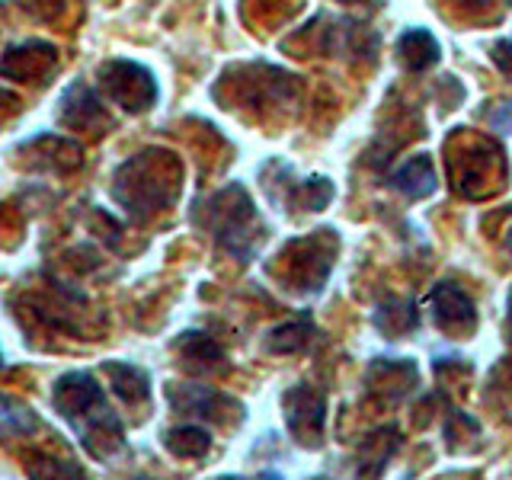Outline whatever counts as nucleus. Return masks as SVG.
Returning <instances> with one entry per match:
<instances>
[{"label":"nucleus","mask_w":512,"mask_h":480,"mask_svg":"<svg viewBox=\"0 0 512 480\" xmlns=\"http://www.w3.org/2000/svg\"><path fill=\"white\" fill-rule=\"evenodd\" d=\"M52 407L80 436L93 458H109L122 448V423L109 410L100 381L90 372H68L52 384Z\"/></svg>","instance_id":"obj_1"},{"label":"nucleus","mask_w":512,"mask_h":480,"mask_svg":"<svg viewBox=\"0 0 512 480\" xmlns=\"http://www.w3.org/2000/svg\"><path fill=\"white\" fill-rule=\"evenodd\" d=\"M100 84L112 100L128 112H144L157 103V80L138 61H128V58L106 61L100 68Z\"/></svg>","instance_id":"obj_2"},{"label":"nucleus","mask_w":512,"mask_h":480,"mask_svg":"<svg viewBox=\"0 0 512 480\" xmlns=\"http://www.w3.org/2000/svg\"><path fill=\"white\" fill-rule=\"evenodd\" d=\"M282 410H285V426L295 436L298 445H320L324 439V423H327V400L314 384H295L282 394Z\"/></svg>","instance_id":"obj_3"},{"label":"nucleus","mask_w":512,"mask_h":480,"mask_svg":"<svg viewBox=\"0 0 512 480\" xmlns=\"http://www.w3.org/2000/svg\"><path fill=\"white\" fill-rule=\"evenodd\" d=\"M432 314H436V324L445 330H461V327H474V301L461 292L455 282H439L429 295Z\"/></svg>","instance_id":"obj_4"},{"label":"nucleus","mask_w":512,"mask_h":480,"mask_svg":"<svg viewBox=\"0 0 512 480\" xmlns=\"http://www.w3.org/2000/svg\"><path fill=\"white\" fill-rule=\"evenodd\" d=\"M391 183H394V189H400L410 199H426L436 192L439 176H436V167H432V160L426 154H416L391 176Z\"/></svg>","instance_id":"obj_5"},{"label":"nucleus","mask_w":512,"mask_h":480,"mask_svg":"<svg viewBox=\"0 0 512 480\" xmlns=\"http://www.w3.org/2000/svg\"><path fill=\"white\" fill-rule=\"evenodd\" d=\"M397 55L410 71H426L432 64H439L442 48L429 29H407L404 36L397 39Z\"/></svg>","instance_id":"obj_6"},{"label":"nucleus","mask_w":512,"mask_h":480,"mask_svg":"<svg viewBox=\"0 0 512 480\" xmlns=\"http://www.w3.org/2000/svg\"><path fill=\"white\" fill-rule=\"evenodd\" d=\"M106 375L109 384L116 388V394L128 404H144L151 397V381L148 375L141 372L138 365H128V362H106Z\"/></svg>","instance_id":"obj_7"},{"label":"nucleus","mask_w":512,"mask_h":480,"mask_svg":"<svg viewBox=\"0 0 512 480\" xmlns=\"http://www.w3.org/2000/svg\"><path fill=\"white\" fill-rule=\"evenodd\" d=\"M170 400L176 410H186V413H196V416H218V407H234L228 397H221L212 388H180V384H170Z\"/></svg>","instance_id":"obj_8"},{"label":"nucleus","mask_w":512,"mask_h":480,"mask_svg":"<svg viewBox=\"0 0 512 480\" xmlns=\"http://www.w3.org/2000/svg\"><path fill=\"white\" fill-rule=\"evenodd\" d=\"M164 445L176 458H202L212 448V436L199 426H176L164 436Z\"/></svg>","instance_id":"obj_9"},{"label":"nucleus","mask_w":512,"mask_h":480,"mask_svg":"<svg viewBox=\"0 0 512 480\" xmlns=\"http://www.w3.org/2000/svg\"><path fill=\"white\" fill-rule=\"evenodd\" d=\"M36 426H39L36 413H32L29 407L16 404V400H10V397H0V439L26 436V432H32Z\"/></svg>","instance_id":"obj_10"},{"label":"nucleus","mask_w":512,"mask_h":480,"mask_svg":"<svg viewBox=\"0 0 512 480\" xmlns=\"http://www.w3.org/2000/svg\"><path fill=\"white\" fill-rule=\"evenodd\" d=\"M311 324L308 320H292V324H285V327H279V330H272L269 333V340H266V349H272V352H295V349H301L304 343L311 340Z\"/></svg>","instance_id":"obj_11"},{"label":"nucleus","mask_w":512,"mask_h":480,"mask_svg":"<svg viewBox=\"0 0 512 480\" xmlns=\"http://www.w3.org/2000/svg\"><path fill=\"white\" fill-rule=\"evenodd\" d=\"M32 480H87L68 461H45V471H32Z\"/></svg>","instance_id":"obj_12"},{"label":"nucleus","mask_w":512,"mask_h":480,"mask_svg":"<svg viewBox=\"0 0 512 480\" xmlns=\"http://www.w3.org/2000/svg\"><path fill=\"white\" fill-rule=\"evenodd\" d=\"M493 61H496V68L512 74V39H503V42H496L493 45Z\"/></svg>","instance_id":"obj_13"},{"label":"nucleus","mask_w":512,"mask_h":480,"mask_svg":"<svg viewBox=\"0 0 512 480\" xmlns=\"http://www.w3.org/2000/svg\"><path fill=\"white\" fill-rule=\"evenodd\" d=\"M218 480H244V477H218ZM256 480H282L279 474H263V477H256Z\"/></svg>","instance_id":"obj_14"},{"label":"nucleus","mask_w":512,"mask_h":480,"mask_svg":"<svg viewBox=\"0 0 512 480\" xmlns=\"http://www.w3.org/2000/svg\"><path fill=\"white\" fill-rule=\"evenodd\" d=\"M4 100H7V103H13V96H10V93H7L4 87H0V103H4Z\"/></svg>","instance_id":"obj_15"},{"label":"nucleus","mask_w":512,"mask_h":480,"mask_svg":"<svg viewBox=\"0 0 512 480\" xmlns=\"http://www.w3.org/2000/svg\"><path fill=\"white\" fill-rule=\"evenodd\" d=\"M0 368H4V356H0Z\"/></svg>","instance_id":"obj_16"},{"label":"nucleus","mask_w":512,"mask_h":480,"mask_svg":"<svg viewBox=\"0 0 512 480\" xmlns=\"http://www.w3.org/2000/svg\"><path fill=\"white\" fill-rule=\"evenodd\" d=\"M509 250H512V237H509Z\"/></svg>","instance_id":"obj_17"},{"label":"nucleus","mask_w":512,"mask_h":480,"mask_svg":"<svg viewBox=\"0 0 512 480\" xmlns=\"http://www.w3.org/2000/svg\"><path fill=\"white\" fill-rule=\"evenodd\" d=\"M317 480H327V477H317Z\"/></svg>","instance_id":"obj_18"},{"label":"nucleus","mask_w":512,"mask_h":480,"mask_svg":"<svg viewBox=\"0 0 512 480\" xmlns=\"http://www.w3.org/2000/svg\"><path fill=\"white\" fill-rule=\"evenodd\" d=\"M509 320H512V314H509Z\"/></svg>","instance_id":"obj_19"}]
</instances>
